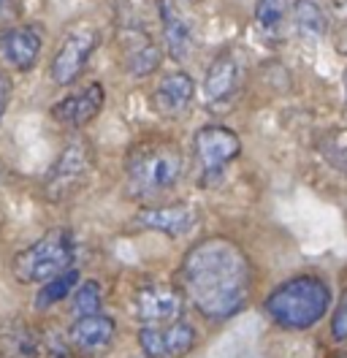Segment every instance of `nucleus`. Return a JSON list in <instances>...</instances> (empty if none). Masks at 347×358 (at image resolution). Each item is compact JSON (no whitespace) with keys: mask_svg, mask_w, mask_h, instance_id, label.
<instances>
[{"mask_svg":"<svg viewBox=\"0 0 347 358\" xmlns=\"http://www.w3.org/2000/svg\"><path fill=\"white\" fill-rule=\"evenodd\" d=\"M182 293L209 320H228L247 304L253 271L247 255L234 242L212 236L187 250L182 268Z\"/></svg>","mask_w":347,"mask_h":358,"instance_id":"nucleus-1","label":"nucleus"},{"mask_svg":"<svg viewBox=\"0 0 347 358\" xmlns=\"http://www.w3.org/2000/svg\"><path fill=\"white\" fill-rule=\"evenodd\" d=\"M182 166L185 160L174 141H166V138L139 141L125 160L130 196L139 201L160 199L163 193L176 187V182L182 177Z\"/></svg>","mask_w":347,"mask_h":358,"instance_id":"nucleus-2","label":"nucleus"},{"mask_svg":"<svg viewBox=\"0 0 347 358\" xmlns=\"http://www.w3.org/2000/svg\"><path fill=\"white\" fill-rule=\"evenodd\" d=\"M331 307V291L320 277L302 274L269 293L266 315L288 331H306L323 320Z\"/></svg>","mask_w":347,"mask_h":358,"instance_id":"nucleus-3","label":"nucleus"},{"mask_svg":"<svg viewBox=\"0 0 347 358\" xmlns=\"http://www.w3.org/2000/svg\"><path fill=\"white\" fill-rule=\"evenodd\" d=\"M71 264H73V239L65 228H57L17 252L11 271L24 285H36V282L46 285L63 277L65 271H71Z\"/></svg>","mask_w":347,"mask_h":358,"instance_id":"nucleus-4","label":"nucleus"},{"mask_svg":"<svg viewBox=\"0 0 347 358\" xmlns=\"http://www.w3.org/2000/svg\"><path fill=\"white\" fill-rule=\"evenodd\" d=\"M193 150L201 169V182L215 185L228 169V163L241 152V141L234 131L222 125H206L193 136Z\"/></svg>","mask_w":347,"mask_h":358,"instance_id":"nucleus-5","label":"nucleus"},{"mask_svg":"<svg viewBox=\"0 0 347 358\" xmlns=\"http://www.w3.org/2000/svg\"><path fill=\"white\" fill-rule=\"evenodd\" d=\"M182 313H185V293L174 285L155 282L136 293V317L144 323V329L179 323Z\"/></svg>","mask_w":347,"mask_h":358,"instance_id":"nucleus-6","label":"nucleus"},{"mask_svg":"<svg viewBox=\"0 0 347 358\" xmlns=\"http://www.w3.org/2000/svg\"><path fill=\"white\" fill-rule=\"evenodd\" d=\"M95 46H98V30H92V27L73 30L60 44L55 60H52V68H49L52 82L55 85H73L82 76L85 66L90 63Z\"/></svg>","mask_w":347,"mask_h":358,"instance_id":"nucleus-7","label":"nucleus"},{"mask_svg":"<svg viewBox=\"0 0 347 358\" xmlns=\"http://www.w3.org/2000/svg\"><path fill=\"white\" fill-rule=\"evenodd\" d=\"M87 174H90V147L85 141H71L46 179V190L52 199H65L82 187Z\"/></svg>","mask_w":347,"mask_h":358,"instance_id":"nucleus-8","label":"nucleus"},{"mask_svg":"<svg viewBox=\"0 0 347 358\" xmlns=\"http://www.w3.org/2000/svg\"><path fill=\"white\" fill-rule=\"evenodd\" d=\"M139 345L150 358H182L193 350L195 329L185 320L160 329H141Z\"/></svg>","mask_w":347,"mask_h":358,"instance_id":"nucleus-9","label":"nucleus"},{"mask_svg":"<svg viewBox=\"0 0 347 358\" xmlns=\"http://www.w3.org/2000/svg\"><path fill=\"white\" fill-rule=\"evenodd\" d=\"M241 79V68H239L236 55L222 52L215 63L209 66L204 76V101L209 109H222L234 101Z\"/></svg>","mask_w":347,"mask_h":358,"instance_id":"nucleus-10","label":"nucleus"},{"mask_svg":"<svg viewBox=\"0 0 347 358\" xmlns=\"http://www.w3.org/2000/svg\"><path fill=\"white\" fill-rule=\"evenodd\" d=\"M122 49H125V66L133 76H147L160 63V49L147 36V24L130 17L122 24Z\"/></svg>","mask_w":347,"mask_h":358,"instance_id":"nucleus-11","label":"nucleus"},{"mask_svg":"<svg viewBox=\"0 0 347 358\" xmlns=\"http://www.w3.org/2000/svg\"><path fill=\"white\" fill-rule=\"evenodd\" d=\"M104 106V87L98 82L87 85L85 90L68 95L52 106V117L65 128H82L90 120H95Z\"/></svg>","mask_w":347,"mask_h":358,"instance_id":"nucleus-12","label":"nucleus"},{"mask_svg":"<svg viewBox=\"0 0 347 358\" xmlns=\"http://www.w3.org/2000/svg\"><path fill=\"white\" fill-rule=\"evenodd\" d=\"M139 225L152 228V231H160L166 236H185L190 234L198 223V212H195L190 203H169V206H150V209H141V215L136 217Z\"/></svg>","mask_w":347,"mask_h":358,"instance_id":"nucleus-13","label":"nucleus"},{"mask_svg":"<svg viewBox=\"0 0 347 358\" xmlns=\"http://www.w3.org/2000/svg\"><path fill=\"white\" fill-rule=\"evenodd\" d=\"M41 52V36L36 27H11L0 36V60L14 71H30Z\"/></svg>","mask_w":347,"mask_h":358,"instance_id":"nucleus-14","label":"nucleus"},{"mask_svg":"<svg viewBox=\"0 0 347 358\" xmlns=\"http://www.w3.org/2000/svg\"><path fill=\"white\" fill-rule=\"evenodd\" d=\"M193 95H195L193 79L185 71H171V73H166L157 82L152 101H155V109L163 114V117H179V114L193 103Z\"/></svg>","mask_w":347,"mask_h":358,"instance_id":"nucleus-15","label":"nucleus"},{"mask_svg":"<svg viewBox=\"0 0 347 358\" xmlns=\"http://www.w3.org/2000/svg\"><path fill=\"white\" fill-rule=\"evenodd\" d=\"M114 339V320L106 315H90V317H79L71 326V345L85 353V356H98L104 353Z\"/></svg>","mask_w":347,"mask_h":358,"instance_id":"nucleus-16","label":"nucleus"},{"mask_svg":"<svg viewBox=\"0 0 347 358\" xmlns=\"http://www.w3.org/2000/svg\"><path fill=\"white\" fill-rule=\"evenodd\" d=\"M160 22H163V36L166 46L174 60H187L195 46V36L190 22L171 6V0H160Z\"/></svg>","mask_w":347,"mask_h":358,"instance_id":"nucleus-17","label":"nucleus"},{"mask_svg":"<svg viewBox=\"0 0 347 358\" xmlns=\"http://www.w3.org/2000/svg\"><path fill=\"white\" fill-rule=\"evenodd\" d=\"M290 17H293V27L304 38H323L325 30H328V20H325L323 8L315 0H296Z\"/></svg>","mask_w":347,"mask_h":358,"instance_id":"nucleus-18","label":"nucleus"},{"mask_svg":"<svg viewBox=\"0 0 347 358\" xmlns=\"http://www.w3.org/2000/svg\"><path fill=\"white\" fill-rule=\"evenodd\" d=\"M288 17V0H258L255 3V22L266 36H277Z\"/></svg>","mask_w":347,"mask_h":358,"instance_id":"nucleus-19","label":"nucleus"},{"mask_svg":"<svg viewBox=\"0 0 347 358\" xmlns=\"http://www.w3.org/2000/svg\"><path fill=\"white\" fill-rule=\"evenodd\" d=\"M76 280H79V274H76V268H71V271H65L63 277H57V280L41 285V291L36 296V307L43 310V307H52L57 301H65V296L76 288Z\"/></svg>","mask_w":347,"mask_h":358,"instance_id":"nucleus-20","label":"nucleus"},{"mask_svg":"<svg viewBox=\"0 0 347 358\" xmlns=\"http://www.w3.org/2000/svg\"><path fill=\"white\" fill-rule=\"evenodd\" d=\"M101 310V288L98 282H82L76 293H73V313L79 317H90V315H98Z\"/></svg>","mask_w":347,"mask_h":358,"instance_id":"nucleus-21","label":"nucleus"},{"mask_svg":"<svg viewBox=\"0 0 347 358\" xmlns=\"http://www.w3.org/2000/svg\"><path fill=\"white\" fill-rule=\"evenodd\" d=\"M323 155L328 157L337 169L347 171V134H337V136H331V138H325Z\"/></svg>","mask_w":347,"mask_h":358,"instance_id":"nucleus-22","label":"nucleus"},{"mask_svg":"<svg viewBox=\"0 0 347 358\" xmlns=\"http://www.w3.org/2000/svg\"><path fill=\"white\" fill-rule=\"evenodd\" d=\"M331 336L337 342H347V288L339 296V304H337V310L331 315Z\"/></svg>","mask_w":347,"mask_h":358,"instance_id":"nucleus-23","label":"nucleus"},{"mask_svg":"<svg viewBox=\"0 0 347 358\" xmlns=\"http://www.w3.org/2000/svg\"><path fill=\"white\" fill-rule=\"evenodd\" d=\"M337 52H342V55H347V24H342V30L337 33Z\"/></svg>","mask_w":347,"mask_h":358,"instance_id":"nucleus-24","label":"nucleus"},{"mask_svg":"<svg viewBox=\"0 0 347 358\" xmlns=\"http://www.w3.org/2000/svg\"><path fill=\"white\" fill-rule=\"evenodd\" d=\"M6 98H8V82H6V76L0 73V114L6 109Z\"/></svg>","mask_w":347,"mask_h":358,"instance_id":"nucleus-25","label":"nucleus"},{"mask_svg":"<svg viewBox=\"0 0 347 358\" xmlns=\"http://www.w3.org/2000/svg\"><path fill=\"white\" fill-rule=\"evenodd\" d=\"M345 95H347V71H345Z\"/></svg>","mask_w":347,"mask_h":358,"instance_id":"nucleus-26","label":"nucleus"},{"mask_svg":"<svg viewBox=\"0 0 347 358\" xmlns=\"http://www.w3.org/2000/svg\"><path fill=\"white\" fill-rule=\"evenodd\" d=\"M0 14H3V0H0Z\"/></svg>","mask_w":347,"mask_h":358,"instance_id":"nucleus-27","label":"nucleus"}]
</instances>
